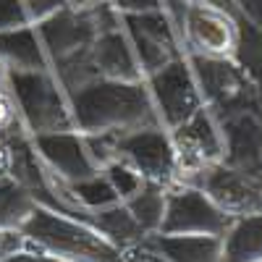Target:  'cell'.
Listing matches in <instances>:
<instances>
[{
	"label": "cell",
	"instance_id": "12",
	"mask_svg": "<svg viewBox=\"0 0 262 262\" xmlns=\"http://www.w3.org/2000/svg\"><path fill=\"white\" fill-rule=\"evenodd\" d=\"M196 189H202L217 207L233 217L262 212V173H247L217 163L200 176Z\"/></svg>",
	"mask_w": 262,
	"mask_h": 262
},
{
	"label": "cell",
	"instance_id": "25",
	"mask_svg": "<svg viewBox=\"0 0 262 262\" xmlns=\"http://www.w3.org/2000/svg\"><path fill=\"white\" fill-rule=\"evenodd\" d=\"M37 18L29 0H0V34L21 27H34Z\"/></svg>",
	"mask_w": 262,
	"mask_h": 262
},
{
	"label": "cell",
	"instance_id": "16",
	"mask_svg": "<svg viewBox=\"0 0 262 262\" xmlns=\"http://www.w3.org/2000/svg\"><path fill=\"white\" fill-rule=\"evenodd\" d=\"M142 244L165 262H223V238L217 236L149 233Z\"/></svg>",
	"mask_w": 262,
	"mask_h": 262
},
{
	"label": "cell",
	"instance_id": "3",
	"mask_svg": "<svg viewBox=\"0 0 262 262\" xmlns=\"http://www.w3.org/2000/svg\"><path fill=\"white\" fill-rule=\"evenodd\" d=\"M6 86L29 137L74 128L69 97L53 71H6Z\"/></svg>",
	"mask_w": 262,
	"mask_h": 262
},
{
	"label": "cell",
	"instance_id": "34",
	"mask_svg": "<svg viewBox=\"0 0 262 262\" xmlns=\"http://www.w3.org/2000/svg\"><path fill=\"white\" fill-rule=\"evenodd\" d=\"M100 3H113V0H66V6H71L76 11H86V8H95Z\"/></svg>",
	"mask_w": 262,
	"mask_h": 262
},
{
	"label": "cell",
	"instance_id": "2",
	"mask_svg": "<svg viewBox=\"0 0 262 262\" xmlns=\"http://www.w3.org/2000/svg\"><path fill=\"white\" fill-rule=\"evenodd\" d=\"M27 236V249L48 252L66 262H118L121 249L100 236L90 223L53 212L48 207H34L29 221L21 226Z\"/></svg>",
	"mask_w": 262,
	"mask_h": 262
},
{
	"label": "cell",
	"instance_id": "24",
	"mask_svg": "<svg viewBox=\"0 0 262 262\" xmlns=\"http://www.w3.org/2000/svg\"><path fill=\"white\" fill-rule=\"evenodd\" d=\"M100 173H102L107 181H111V186L116 189V194H118L121 202L131 200V196H134V194L144 186V179H142L131 165H126L123 160H111L105 168H100Z\"/></svg>",
	"mask_w": 262,
	"mask_h": 262
},
{
	"label": "cell",
	"instance_id": "36",
	"mask_svg": "<svg viewBox=\"0 0 262 262\" xmlns=\"http://www.w3.org/2000/svg\"><path fill=\"white\" fill-rule=\"evenodd\" d=\"M259 262H262V259H259Z\"/></svg>",
	"mask_w": 262,
	"mask_h": 262
},
{
	"label": "cell",
	"instance_id": "20",
	"mask_svg": "<svg viewBox=\"0 0 262 262\" xmlns=\"http://www.w3.org/2000/svg\"><path fill=\"white\" fill-rule=\"evenodd\" d=\"M236 16V50H233V63L244 71V76L262 90V29L254 27L249 18L242 13Z\"/></svg>",
	"mask_w": 262,
	"mask_h": 262
},
{
	"label": "cell",
	"instance_id": "8",
	"mask_svg": "<svg viewBox=\"0 0 262 262\" xmlns=\"http://www.w3.org/2000/svg\"><path fill=\"white\" fill-rule=\"evenodd\" d=\"M233 215L217 207L196 186H170L165 191V215L158 233L165 236H217L223 238Z\"/></svg>",
	"mask_w": 262,
	"mask_h": 262
},
{
	"label": "cell",
	"instance_id": "13",
	"mask_svg": "<svg viewBox=\"0 0 262 262\" xmlns=\"http://www.w3.org/2000/svg\"><path fill=\"white\" fill-rule=\"evenodd\" d=\"M223 131V163L247 173H262V95L238 111L217 118Z\"/></svg>",
	"mask_w": 262,
	"mask_h": 262
},
{
	"label": "cell",
	"instance_id": "14",
	"mask_svg": "<svg viewBox=\"0 0 262 262\" xmlns=\"http://www.w3.org/2000/svg\"><path fill=\"white\" fill-rule=\"evenodd\" d=\"M32 147L37 152V158L45 163V168H50L55 176H60L69 184L84 181V179L95 176V173H100L90 149H86L84 134L76 128L32 137Z\"/></svg>",
	"mask_w": 262,
	"mask_h": 262
},
{
	"label": "cell",
	"instance_id": "17",
	"mask_svg": "<svg viewBox=\"0 0 262 262\" xmlns=\"http://www.w3.org/2000/svg\"><path fill=\"white\" fill-rule=\"evenodd\" d=\"M0 66L3 71H50L45 48L34 27L0 34Z\"/></svg>",
	"mask_w": 262,
	"mask_h": 262
},
{
	"label": "cell",
	"instance_id": "33",
	"mask_svg": "<svg viewBox=\"0 0 262 262\" xmlns=\"http://www.w3.org/2000/svg\"><path fill=\"white\" fill-rule=\"evenodd\" d=\"M11 170V139L0 137V179H6Z\"/></svg>",
	"mask_w": 262,
	"mask_h": 262
},
{
	"label": "cell",
	"instance_id": "23",
	"mask_svg": "<svg viewBox=\"0 0 262 262\" xmlns=\"http://www.w3.org/2000/svg\"><path fill=\"white\" fill-rule=\"evenodd\" d=\"M71 189H74V196L79 200V205H81L84 210H90V212L113 207V205L121 202L118 194H116V189L111 186V181H107L102 173H95V176H90V179L71 184Z\"/></svg>",
	"mask_w": 262,
	"mask_h": 262
},
{
	"label": "cell",
	"instance_id": "1",
	"mask_svg": "<svg viewBox=\"0 0 262 262\" xmlns=\"http://www.w3.org/2000/svg\"><path fill=\"white\" fill-rule=\"evenodd\" d=\"M66 97L74 128L81 134H102V131L121 134L144 126H160L144 81L92 79Z\"/></svg>",
	"mask_w": 262,
	"mask_h": 262
},
{
	"label": "cell",
	"instance_id": "19",
	"mask_svg": "<svg viewBox=\"0 0 262 262\" xmlns=\"http://www.w3.org/2000/svg\"><path fill=\"white\" fill-rule=\"evenodd\" d=\"M90 226H92L100 236H105L113 247H118V249L142 244V242H144V236H147V233L139 228V223L134 221V215L126 210L123 202H118V205H113V207H105V210L92 212Z\"/></svg>",
	"mask_w": 262,
	"mask_h": 262
},
{
	"label": "cell",
	"instance_id": "5",
	"mask_svg": "<svg viewBox=\"0 0 262 262\" xmlns=\"http://www.w3.org/2000/svg\"><path fill=\"white\" fill-rule=\"evenodd\" d=\"M186 63L200 86L202 105L217 118H223L238 107H247L259 97V90L244 76V71L231 58L186 55Z\"/></svg>",
	"mask_w": 262,
	"mask_h": 262
},
{
	"label": "cell",
	"instance_id": "26",
	"mask_svg": "<svg viewBox=\"0 0 262 262\" xmlns=\"http://www.w3.org/2000/svg\"><path fill=\"white\" fill-rule=\"evenodd\" d=\"M18 131H27V128L18 118V107L13 97L6 90V92H0V137H11V134H18Z\"/></svg>",
	"mask_w": 262,
	"mask_h": 262
},
{
	"label": "cell",
	"instance_id": "4",
	"mask_svg": "<svg viewBox=\"0 0 262 262\" xmlns=\"http://www.w3.org/2000/svg\"><path fill=\"white\" fill-rule=\"evenodd\" d=\"M168 134L173 144V158H176L173 186H196L207 168L223 163V131L207 107H200L191 118H186Z\"/></svg>",
	"mask_w": 262,
	"mask_h": 262
},
{
	"label": "cell",
	"instance_id": "35",
	"mask_svg": "<svg viewBox=\"0 0 262 262\" xmlns=\"http://www.w3.org/2000/svg\"><path fill=\"white\" fill-rule=\"evenodd\" d=\"M189 3H210V6H217V8H223V11H233V0H189Z\"/></svg>",
	"mask_w": 262,
	"mask_h": 262
},
{
	"label": "cell",
	"instance_id": "31",
	"mask_svg": "<svg viewBox=\"0 0 262 262\" xmlns=\"http://www.w3.org/2000/svg\"><path fill=\"white\" fill-rule=\"evenodd\" d=\"M113 6L121 13H142V11H155L158 0H113Z\"/></svg>",
	"mask_w": 262,
	"mask_h": 262
},
{
	"label": "cell",
	"instance_id": "29",
	"mask_svg": "<svg viewBox=\"0 0 262 262\" xmlns=\"http://www.w3.org/2000/svg\"><path fill=\"white\" fill-rule=\"evenodd\" d=\"M118 262H165L163 257H158L155 252H149L144 244H134L121 249V259Z\"/></svg>",
	"mask_w": 262,
	"mask_h": 262
},
{
	"label": "cell",
	"instance_id": "11",
	"mask_svg": "<svg viewBox=\"0 0 262 262\" xmlns=\"http://www.w3.org/2000/svg\"><path fill=\"white\" fill-rule=\"evenodd\" d=\"M236 8L223 11L210 3H191L184 24V55L231 58L236 50Z\"/></svg>",
	"mask_w": 262,
	"mask_h": 262
},
{
	"label": "cell",
	"instance_id": "9",
	"mask_svg": "<svg viewBox=\"0 0 262 262\" xmlns=\"http://www.w3.org/2000/svg\"><path fill=\"white\" fill-rule=\"evenodd\" d=\"M113 160L131 165L144 181L160 184L165 189L176 179V158H173L170 134L163 126H144L134 131H113Z\"/></svg>",
	"mask_w": 262,
	"mask_h": 262
},
{
	"label": "cell",
	"instance_id": "21",
	"mask_svg": "<svg viewBox=\"0 0 262 262\" xmlns=\"http://www.w3.org/2000/svg\"><path fill=\"white\" fill-rule=\"evenodd\" d=\"M165 186L160 184H152V181H144V186L126 200V210L134 215V221L139 223V228L149 236V233H158L160 226H163V215H165Z\"/></svg>",
	"mask_w": 262,
	"mask_h": 262
},
{
	"label": "cell",
	"instance_id": "10",
	"mask_svg": "<svg viewBox=\"0 0 262 262\" xmlns=\"http://www.w3.org/2000/svg\"><path fill=\"white\" fill-rule=\"evenodd\" d=\"M121 24L131 42V50L137 55L142 76L155 74L168 60L184 55L179 37L160 8L142 13H121Z\"/></svg>",
	"mask_w": 262,
	"mask_h": 262
},
{
	"label": "cell",
	"instance_id": "6",
	"mask_svg": "<svg viewBox=\"0 0 262 262\" xmlns=\"http://www.w3.org/2000/svg\"><path fill=\"white\" fill-rule=\"evenodd\" d=\"M144 86L152 107H155V116L165 131H173L186 118H191L200 107H205L186 55L173 58L155 74L144 76Z\"/></svg>",
	"mask_w": 262,
	"mask_h": 262
},
{
	"label": "cell",
	"instance_id": "15",
	"mask_svg": "<svg viewBox=\"0 0 262 262\" xmlns=\"http://www.w3.org/2000/svg\"><path fill=\"white\" fill-rule=\"evenodd\" d=\"M90 60L97 79H113V81H144L137 55L131 50V42L123 32V24L105 29L95 37L90 48Z\"/></svg>",
	"mask_w": 262,
	"mask_h": 262
},
{
	"label": "cell",
	"instance_id": "30",
	"mask_svg": "<svg viewBox=\"0 0 262 262\" xmlns=\"http://www.w3.org/2000/svg\"><path fill=\"white\" fill-rule=\"evenodd\" d=\"M233 6L244 18H249L254 27L262 29V0H233Z\"/></svg>",
	"mask_w": 262,
	"mask_h": 262
},
{
	"label": "cell",
	"instance_id": "18",
	"mask_svg": "<svg viewBox=\"0 0 262 262\" xmlns=\"http://www.w3.org/2000/svg\"><path fill=\"white\" fill-rule=\"evenodd\" d=\"M262 259V212L233 217L223 236V262H259Z\"/></svg>",
	"mask_w": 262,
	"mask_h": 262
},
{
	"label": "cell",
	"instance_id": "7",
	"mask_svg": "<svg viewBox=\"0 0 262 262\" xmlns=\"http://www.w3.org/2000/svg\"><path fill=\"white\" fill-rule=\"evenodd\" d=\"M34 29L39 34L42 48H45L53 74L90 58V48H92L95 37L100 34L95 18H92V11L90 8L76 11L71 6L60 8L45 21L34 24Z\"/></svg>",
	"mask_w": 262,
	"mask_h": 262
},
{
	"label": "cell",
	"instance_id": "28",
	"mask_svg": "<svg viewBox=\"0 0 262 262\" xmlns=\"http://www.w3.org/2000/svg\"><path fill=\"white\" fill-rule=\"evenodd\" d=\"M27 249V236L13 228H0V262L11 259L13 254Z\"/></svg>",
	"mask_w": 262,
	"mask_h": 262
},
{
	"label": "cell",
	"instance_id": "22",
	"mask_svg": "<svg viewBox=\"0 0 262 262\" xmlns=\"http://www.w3.org/2000/svg\"><path fill=\"white\" fill-rule=\"evenodd\" d=\"M37 202L29 194V189H24L13 179H0V228H13L21 231L29 221V215L34 212Z\"/></svg>",
	"mask_w": 262,
	"mask_h": 262
},
{
	"label": "cell",
	"instance_id": "27",
	"mask_svg": "<svg viewBox=\"0 0 262 262\" xmlns=\"http://www.w3.org/2000/svg\"><path fill=\"white\" fill-rule=\"evenodd\" d=\"M189 0H158V8L163 11V16L170 21L173 32L179 37V45H181V37H184V24H186V13H189ZM184 50V48H181Z\"/></svg>",
	"mask_w": 262,
	"mask_h": 262
},
{
	"label": "cell",
	"instance_id": "32",
	"mask_svg": "<svg viewBox=\"0 0 262 262\" xmlns=\"http://www.w3.org/2000/svg\"><path fill=\"white\" fill-rule=\"evenodd\" d=\"M6 262H66V259H60V257H53V254H48V252L24 249V252L13 254V257H11V259H6Z\"/></svg>",
	"mask_w": 262,
	"mask_h": 262
}]
</instances>
